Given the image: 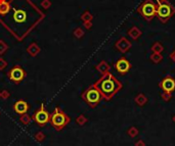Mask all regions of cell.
<instances>
[{"instance_id": "6da1fadb", "label": "cell", "mask_w": 175, "mask_h": 146, "mask_svg": "<svg viewBox=\"0 0 175 146\" xmlns=\"http://www.w3.org/2000/svg\"><path fill=\"white\" fill-rule=\"evenodd\" d=\"M102 94V98L110 100L120 89L122 88L121 82L118 81L112 74L107 73L100 78L94 85Z\"/></svg>"}, {"instance_id": "7a4b0ae2", "label": "cell", "mask_w": 175, "mask_h": 146, "mask_svg": "<svg viewBox=\"0 0 175 146\" xmlns=\"http://www.w3.org/2000/svg\"><path fill=\"white\" fill-rule=\"evenodd\" d=\"M136 10L145 21L149 22L157 14V2L156 0H143Z\"/></svg>"}, {"instance_id": "3957f363", "label": "cell", "mask_w": 175, "mask_h": 146, "mask_svg": "<svg viewBox=\"0 0 175 146\" xmlns=\"http://www.w3.org/2000/svg\"><path fill=\"white\" fill-rule=\"evenodd\" d=\"M157 2V17L163 24L167 23L173 15L175 14V8L168 2H161L159 0H156Z\"/></svg>"}, {"instance_id": "277c9868", "label": "cell", "mask_w": 175, "mask_h": 146, "mask_svg": "<svg viewBox=\"0 0 175 146\" xmlns=\"http://www.w3.org/2000/svg\"><path fill=\"white\" fill-rule=\"evenodd\" d=\"M28 12H27L26 10H24V9L22 8H17V7H15V9H13V13H12V21L13 23H15V25H22V26H25V29H26L27 33H30V31L32 30V29L30 28V27H27L28 26Z\"/></svg>"}, {"instance_id": "5b68a950", "label": "cell", "mask_w": 175, "mask_h": 146, "mask_svg": "<svg viewBox=\"0 0 175 146\" xmlns=\"http://www.w3.org/2000/svg\"><path fill=\"white\" fill-rule=\"evenodd\" d=\"M83 98L86 101L88 104H90L91 106L94 107L96 104L100 103V101L102 100V96L100 94V92L97 90V88L95 86H92L90 88H88L84 93H83Z\"/></svg>"}, {"instance_id": "8992f818", "label": "cell", "mask_w": 175, "mask_h": 146, "mask_svg": "<svg viewBox=\"0 0 175 146\" xmlns=\"http://www.w3.org/2000/svg\"><path fill=\"white\" fill-rule=\"evenodd\" d=\"M68 122V118L64 112H62L59 110H55V112L51 116V123L54 127L61 128L65 126Z\"/></svg>"}, {"instance_id": "52a82bcc", "label": "cell", "mask_w": 175, "mask_h": 146, "mask_svg": "<svg viewBox=\"0 0 175 146\" xmlns=\"http://www.w3.org/2000/svg\"><path fill=\"white\" fill-rule=\"evenodd\" d=\"M115 67H116L117 72L120 74V75H125L129 72L130 67H131V65L128 59H126L125 57H121L117 60L116 65H115Z\"/></svg>"}, {"instance_id": "ba28073f", "label": "cell", "mask_w": 175, "mask_h": 146, "mask_svg": "<svg viewBox=\"0 0 175 146\" xmlns=\"http://www.w3.org/2000/svg\"><path fill=\"white\" fill-rule=\"evenodd\" d=\"M160 88L164 93H172L175 90V80L171 77H166L160 83Z\"/></svg>"}, {"instance_id": "9c48e42d", "label": "cell", "mask_w": 175, "mask_h": 146, "mask_svg": "<svg viewBox=\"0 0 175 146\" xmlns=\"http://www.w3.org/2000/svg\"><path fill=\"white\" fill-rule=\"evenodd\" d=\"M25 76H26L25 71L19 67H13V69L9 72V78H10V80H12L13 82H15V83H19V82L24 79Z\"/></svg>"}, {"instance_id": "30bf717a", "label": "cell", "mask_w": 175, "mask_h": 146, "mask_svg": "<svg viewBox=\"0 0 175 146\" xmlns=\"http://www.w3.org/2000/svg\"><path fill=\"white\" fill-rule=\"evenodd\" d=\"M115 46H116V48L119 50L120 52L125 53V52H127L128 50L131 48L132 44H131V42L126 38V37H121V38L116 42Z\"/></svg>"}, {"instance_id": "8fae6325", "label": "cell", "mask_w": 175, "mask_h": 146, "mask_svg": "<svg viewBox=\"0 0 175 146\" xmlns=\"http://www.w3.org/2000/svg\"><path fill=\"white\" fill-rule=\"evenodd\" d=\"M34 118L39 125H44L49 120V114H48L47 112L44 110L43 107H41L38 112H36V114H35L34 116Z\"/></svg>"}, {"instance_id": "7c38bea8", "label": "cell", "mask_w": 175, "mask_h": 146, "mask_svg": "<svg viewBox=\"0 0 175 146\" xmlns=\"http://www.w3.org/2000/svg\"><path fill=\"white\" fill-rule=\"evenodd\" d=\"M28 108H29L28 104H27V103L25 102V101H23V100L17 101V102L15 104V110L19 114H26L27 110H28Z\"/></svg>"}, {"instance_id": "4fadbf2b", "label": "cell", "mask_w": 175, "mask_h": 146, "mask_svg": "<svg viewBox=\"0 0 175 146\" xmlns=\"http://www.w3.org/2000/svg\"><path fill=\"white\" fill-rule=\"evenodd\" d=\"M141 31L139 30L137 27H132L131 29H129V31H128V35H129L130 37H131V39H133V40H137V39L139 38V37L141 36Z\"/></svg>"}, {"instance_id": "5bb4252c", "label": "cell", "mask_w": 175, "mask_h": 146, "mask_svg": "<svg viewBox=\"0 0 175 146\" xmlns=\"http://www.w3.org/2000/svg\"><path fill=\"white\" fill-rule=\"evenodd\" d=\"M40 47L38 46V44L37 43H32L29 45V47L27 48V51H28V53L30 54V55L32 56H36L37 54L40 52Z\"/></svg>"}, {"instance_id": "9a60e30c", "label": "cell", "mask_w": 175, "mask_h": 146, "mask_svg": "<svg viewBox=\"0 0 175 146\" xmlns=\"http://www.w3.org/2000/svg\"><path fill=\"white\" fill-rule=\"evenodd\" d=\"M10 10V3L7 2L6 0L0 2V15H5Z\"/></svg>"}, {"instance_id": "2e32d148", "label": "cell", "mask_w": 175, "mask_h": 146, "mask_svg": "<svg viewBox=\"0 0 175 146\" xmlns=\"http://www.w3.org/2000/svg\"><path fill=\"white\" fill-rule=\"evenodd\" d=\"M96 69L98 70V71L100 72L102 74H107L108 73V71H109V65H108V63H107L106 61H102L100 63V65H97L96 67Z\"/></svg>"}, {"instance_id": "e0dca14e", "label": "cell", "mask_w": 175, "mask_h": 146, "mask_svg": "<svg viewBox=\"0 0 175 146\" xmlns=\"http://www.w3.org/2000/svg\"><path fill=\"white\" fill-rule=\"evenodd\" d=\"M81 19L83 21V23H84V22H92L93 15L91 14L88 10H86L82 15H81Z\"/></svg>"}, {"instance_id": "ac0fdd59", "label": "cell", "mask_w": 175, "mask_h": 146, "mask_svg": "<svg viewBox=\"0 0 175 146\" xmlns=\"http://www.w3.org/2000/svg\"><path fill=\"white\" fill-rule=\"evenodd\" d=\"M151 50L156 53H161L163 51V46L160 42H155L154 45L151 46Z\"/></svg>"}, {"instance_id": "d6986e66", "label": "cell", "mask_w": 175, "mask_h": 146, "mask_svg": "<svg viewBox=\"0 0 175 146\" xmlns=\"http://www.w3.org/2000/svg\"><path fill=\"white\" fill-rule=\"evenodd\" d=\"M73 34L77 39H80L84 36V31L82 30V28H76L75 30H74Z\"/></svg>"}, {"instance_id": "ffe728a7", "label": "cell", "mask_w": 175, "mask_h": 146, "mask_svg": "<svg viewBox=\"0 0 175 146\" xmlns=\"http://www.w3.org/2000/svg\"><path fill=\"white\" fill-rule=\"evenodd\" d=\"M8 49V46L5 44V42L3 40H0V55L3 53H5V51Z\"/></svg>"}, {"instance_id": "44dd1931", "label": "cell", "mask_w": 175, "mask_h": 146, "mask_svg": "<svg viewBox=\"0 0 175 146\" xmlns=\"http://www.w3.org/2000/svg\"><path fill=\"white\" fill-rule=\"evenodd\" d=\"M151 59H153L155 62L161 61V60H162V55H161L160 53H156V52H154V54L151 55Z\"/></svg>"}, {"instance_id": "7402d4cb", "label": "cell", "mask_w": 175, "mask_h": 146, "mask_svg": "<svg viewBox=\"0 0 175 146\" xmlns=\"http://www.w3.org/2000/svg\"><path fill=\"white\" fill-rule=\"evenodd\" d=\"M41 6H42V8H44V9L50 8V6H51V1H50V0H42Z\"/></svg>"}, {"instance_id": "603a6c76", "label": "cell", "mask_w": 175, "mask_h": 146, "mask_svg": "<svg viewBox=\"0 0 175 146\" xmlns=\"http://www.w3.org/2000/svg\"><path fill=\"white\" fill-rule=\"evenodd\" d=\"M6 65H7V62L5 61L2 57H0V71L4 70L5 67H6Z\"/></svg>"}, {"instance_id": "cb8c5ba5", "label": "cell", "mask_w": 175, "mask_h": 146, "mask_svg": "<svg viewBox=\"0 0 175 146\" xmlns=\"http://www.w3.org/2000/svg\"><path fill=\"white\" fill-rule=\"evenodd\" d=\"M84 28L86 30H90L92 28V22H84Z\"/></svg>"}, {"instance_id": "d4e9b609", "label": "cell", "mask_w": 175, "mask_h": 146, "mask_svg": "<svg viewBox=\"0 0 175 146\" xmlns=\"http://www.w3.org/2000/svg\"><path fill=\"white\" fill-rule=\"evenodd\" d=\"M0 96L2 97V98H3V99H6V98H7V97H8V96H9V93H8V92H7V91H3V92H2V93H0Z\"/></svg>"}, {"instance_id": "484cf974", "label": "cell", "mask_w": 175, "mask_h": 146, "mask_svg": "<svg viewBox=\"0 0 175 146\" xmlns=\"http://www.w3.org/2000/svg\"><path fill=\"white\" fill-rule=\"evenodd\" d=\"M170 57H171V59H172L173 61H175V50L170 54Z\"/></svg>"}, {"instance_id": "4316f807", "label": "cell", "mask_w": 175, "mask_h": 146, "mask_svg": "<svg viewBox=\"0 0 175 146\" xmlns=\"http://www.w3.org/2000/svg\"><path fill=\"white\" fill-rule=\"evenodd\" d=\"M159 1H161V2H166V1H168V0H159Z\"/></svg>"}, {"instance_id": "83f0119b", "label": "cell", "mask_w": 175, "mask_h": 146, "mask_svg": "<svg viewBox=\"0 0 175 146\" xmlns=\"http://www.w3.org/2000/svg\"><path fill=\"white\" fill-rule=\"evenodd\" d=\"M2 1H5V0H0V2H2Z\"/></svg>"}]
</instances>
